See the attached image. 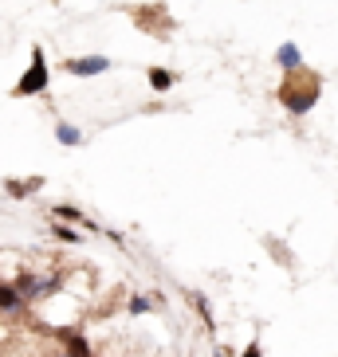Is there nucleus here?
<instances>
[{
    "instance_id": "f257e3e1",
    "label": "nucleus",
    "mask_w": 338,
    "mask_h": 357,
    "mask_svg": "<svg viewBox=\"0 0 338 357\" xmlns=\"http://www.w3.org/2000/svg\"><path fill=\"white\" fill-rule=\"evenodd\" d=\"M318 95H323V75L311 71V67H295V71H287L284 83H279V106H284L291 118L311 114V106L318 102Z\"/></svg>"
},
{
    "instance_id": "f03ea898",
    "label": "nucleus",
    "mask_w": 338,
    "mask_h": 357,
    "mask_svg": "<svg viewBox=\"0 0 338 357\" xmlns=\"http://www.w3.org/2000/svg\"><path fill=\"white\" fill-rule=\"evenodd\" d=\"M47 83H52V67H47V55H43V47H32V63H28V71L16 79V86H12V98L43 95V91H47Z\"/></svg>"
},
{
    "instance_id": "7ed1b4c3",
    "label": "nucleus",
    "mask_w": 338,
    "mask_h": 357,
    "mask_svg": "<svg viewBox=\"0 0 338 357\" xmlns=\"http://www.w3.org/2000/svg\"><path fill=\"white\" fill-rule=\"evenodd\" d=\"M64 71L75 79H95V75L110 71V59L106 55H75V59H64Z\"/></svg>"
},
{
    "instance_id": "20e7f679",
    "label": "nucleus",
    "mask_w": 338,
    "mask_h": 357,
    "mask_svg": "<svg viewBox=\"0 0 338 357\" xmlns=\"http://www.w3.org/2000/svg\"><path fill=\"white\" fill-rule=\"evenodd\" d=\"M52 220H55V224H71V228H91V231H98V224L87 220V216L75 208V204H55V208H52Z\"/></svg>"
},
{
    "instance_id": "39448f33",
    "label": "nucleus",
    "mask_w": 338,
    "mask_h": 357,
    "mask_svg": "<svg viewBox=\"0 0 338 357\" xmlns=\"http://www.w3.org/2000/svg\"><path fill=\"white\" fill-rule=\"evenodd\" d=\"M24 310H28V303L20 298V291H16L12 283H4V279H0V314H12V318H20Z\"/></svg>"
},
{
    "instance_id": "423d86ee",
    "label": "nucleus",
    "mask_w": 338,
    "mask_h": 357,
    "mask_svg": "<svg viewBox=\"0 0 338 357\" xmlns=\"http://www.w3.org/2000/svg\"><path fill=\"white\" fill-rule=\"evenodd\" d=\"M40 189H43V177H28V181L8 177L4 181V192H8L12 200H24V197H32V192H40Z\"/></svg>"
},
{
    "instance_id": "0eeeda50",
    "label": "nucleus",
    "mask_w": 338,
    "mask_h": 357,
    "mask_svg": "<svg viewBox=\"0 0 338 357\" xmlns=\"http://www.w3.org/2000/svg\"><path fill=\"white\" fill-rule=\"evenodd\" d=\"M59 342H64V354H71V357H91V342H87L79 330H59Z\"/></svg>"
},
{
    "instance_id": "6e6552de",
    "label": "nucleus",
    "mask_w": 338,
    "mask_h": 357,
    "mask_svg": "<svg viewBox=\"0 0 338 357\" xmlns=\"http://www.w3.org/2000/svg\"><path fill=\"white\" fill-rule=\"evenodd\" d=\"M189 303H193V310H197V318L205 322V330H209V334H216V314H212L209 298H205L201 291H189Z\"/></svg>"
},
{
    "instance_id": "1a4fd4ad",
    "label": "nucleus",
    "mask_w": 338,
    "mask_h": 357,
    "mask_svg": "<svg viewBox=\"0 0 338 357\" xmlns=\"http://www.w3.org/2000/svg\"><path fill=\"white\" fill-rule=\"evenodd\" d=\"M275 63L284 67V71H295V67H303V52H299L295 43H279V52H275Z\"/></svg>"
},
{
    "instance_id": "9d476101",
    "label": "nucleus",
    "mask_w": 338,
    "mask_h": 357,
    "mask_svg": "<svg viewBox=\"0 0 338 357\" xmlns=\"http://www.w3.org/2000/svg\"><path fill=\"white\" fill-rule=\"evenodd\" d=\"M149 86L158 91V95H166V91H173V83H177V75L169 71V67H149Z\"/></svg>"
},
{
    "instance_id": "9b49d317",
    "label": "nucleus",
    "mask_w": 338,
    "mask_h": 357,
    "mask_svg": "<svg viewBox=\"0 0 338 357\" xmlns=\"http://www.w3.org/2000/svg\"><path fill=\"white\" fill-rule=\"evenodd\" d=\"M126 310L130 314H149V310H161V294H134V298H130L126 303Z\"/></svg>"
},
{
    "instance_id": "f8f14e48",
    "label": "nucleus",
    "mask_w": 338,
    "mask_h": 357,
    "mask_svg": "<svg viewBox=\"0 0 338 357\" xmlns=\"http://www.w3.org/2000/svg\"><path fill=\"white\" fill-rule=\"evenodd\" d=\"M55 137H59V146H83V130L71 122H55Z\"/></svg>"
},
{
    "instance_id": "ddd939ff",
    "label": "nucleus",
    "mask_w": 338,
    "mask_h": 357,
    "mask_svg": "<svg viewBox=\"0 0 338 357\" xmlns=\"http://www.w3.org/2000/svg\"><path fill=\"white\" fill-rule=\"evenodd\" d=\"M52 236H55L59 243H83L79 228H71V224H55V220H52Z\"/></svg>"
},
{
    "instance_id": "4468645a",
    "label": "nucleus",
    "mask_w": 338,
    "mask_h": 357,
    "mask_svg": "<svg viewBox=\"0 0 338 357\" xmlns=\"http://www.w3.org/2000/svg\"><path fill=\"white\" fill-rule=\"evenodd\" d=\"M240 357H264V346H260V337H252L248 346H244V354Z\"/></svg>"
},
{
    "instance_id": "2eb2a0df",
    "label": "nucleus",
    "mask_w": 338,
    "mask_h": 357,
    "mask_svg": "<svg viewBox=\"0 0 338 357\" xmlns=\"http://www.w3.org/2000/svg\"><path fill=\"white\" fill-rule=\"evenodd\" d=\"M212 357H228V354H224V349H221V346H212Z\"/></svg>"
},
{
    "instance_id": "dca6fc26",
    "label": "nucleus",
    "mask_w": 338,
    "mask_h": 357,
    "mask_svg": "<svg viewBox=\"0 0 338 357\" xmlns=\"http://www.w3.org/2000/svg\"><path fill=\"white\" fill-rule=\"evenodd\" d=\"M59 357H71V354H59Z\"/></svg>"
},
{
    "instance_id": "f3484780",
    "label": "nucleus",
    "mask_w": 338,
    "mask_h": 357,
    "mask_svg": "<svg viewBox=\"0 0 338 357\" xmlns=\"http://www.w3.org/2000/svg\"><path fill=\"white\" fill-rule=\"evenodd\" d=\"M91 357H95V354H91Z\"/></svg>"
}]
</instances>
